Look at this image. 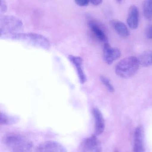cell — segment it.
Masks as SVG:
<instances>
[{
    "label": "cell",
    "instance_id": "cell-5",
    "mask_svg": "<svg viewBox=\"0 0 152 152\" xmlns=\"http://www.w3.org/2000/svg\"><path fill=\"white\" fill-rule=\"evenodd\" d=\"M80 149L81 152H101L102 151L101 142L95 134L84 140L80 145Z\"/></svg>",
    "mask_w": 152,
    "mask_h": 152
},
{
    "label": "cell",
    "instance_id": "cell-17",
    "mask_svg": "<svg viewBox=\"0 0 152 152\" xmlns=\"http://www.w3.org/2000/svg\"><path fill=\"white\" fill-rule=\"evenodd\" d=\"M16 119L12 117L7 116L4 113H1L0 122L1 125H10L15 123Z\"/></svg>",
    "mask_w": 152,
    "mask_h": 152
},
{
    "label": "cell",
    "instance_id": "cell-14",
    "mask_svg": "<svg viewBox=\"0 0 152 152\" xmlns=\"http://www.w3.org/2000/svg\"><path fill=\"white\" fill-rule=\"evenodd\" d=\"M139 64L147 67L152 66V50H148L141 53L137 58Z\"/></svg>",
    "mask_w": 152,
    "mask_h": 152
},
{
    "label": "cell",
    "instance_id": "cell-18",
    "mask_svg": "<svg viewBox=\"0 0 152 152\" xmlns=\"http://www.w3.org/2000/svg\"><path fill=\"white\" fill-rule=\"evenodd\" d=\"M7 10V5L5 0H1L0 6V13L1 14L5 13Z\"/></svg>",
    "mask_w": 152,
    "mask_h": 152
},
{
    "label": "cell",
    "instance_id": "cell-2",
    "mask_svg": "<svg viewBox=\"0 0 152 152\" xmlns=\"http://www.w3.org/2000/svg\"><path fill=\"white\" fill-rule=\"evenodd\" d=\"M138 59L134 56L127 57L121 60L115 67L116 74L123 78L127 79L134 75L139 69Z\"/></svg>",
    "mask_w": 152,
    "mask_h": 152
},
{
    "label": "cell",
    "instance_id": "cell-6",
    "mask_svg": "<svg viewBox=\"0 0 152 152\" xmlns=\"http://www.w3.org/2000/svg\"><path fill=\"white\" fill-rule=\"evenodd\" d=\"M35 152H67L66 148L60 144L53 141H47L40 143Z\"/></svg>",
    "mask_w": 152,
    "mask_h": 152
},
{
    "label": "cell",
    "instance_id": "cell-23",
    "mask_svg": "<svg viewBox=\"0 0 152 152\" xmlns=\"http://www.w3.org/2000/svg\"></svg>",
    "mask_w": 152,
    "mask_h": 152
},
{
    "label": "cell",
    "instance_id": "cell-22",
    "mask_svg": "<svg viewBox=\"0 0 152 152\" xmlns=\"http://www.w3.org/2000/svg\"><path fill=\"white\" fill-rule=\"evenodd\" d=\"M117 1L119 3H120L122 1V0H117Z\"/></svg>",
    "mask_w": 152,
    "mask_h": 152
},
{
    "label": "cell",
    "instance_id": "cell-11",
    "mask_svg": "<svg viewBox=\"0 0 152 152\" xmlns=\"http://www.w3.org/2000/svg\"><path fill=\"white\" fill-rule=\"evenodd\" d=\"M69 59L76 68L77 72L80 83L84 84L86 80V76L83 69L82 59L79 57H76L73 55L69 56Z\"/></svg>",
    "mask_w": 152,
    "mask_h": 152
},
{
    "label": "cell",
    "instance_id": "cell-21",
    "mask_svg": "<svg viewBox=\"0 0 152 152\" xmlns=\"http://www.w3.org/2000/svg\"><path fill=\"white\" fill-rule=\"evenodd\" d=\"M90 2L95 6H98L102 3V0H90Z\"/></svg>",
    "mask_w": 152,
    "mask_h": 152
},
{
    "label": "cell",
    "instance_id": "cell-12",
    "mask_svg": "<svg viewBox=\"0 0 152 152\" xmlns=\"http://www.w3.org/2000/svg\"><path fill=\"white\" fill-rule=\"evenodd\" d=\"M111 26L115 32L121 37H126L129 36L130 33L126 25L118 20H112L110 21Z\"/></svg>",
    "mask_w": 152,
    "mask_h": 152
},
{
    "label": "cell",
    "instance_id": "cell-8",
    "mask_svg": "<svg viewBox=\"0 0 152 152\" xmlns=\"http://www.w3.org/2000/svg\"><path fill=\"white\" fill-rule=\"evenodd\" d=\"M93 113L95 120V134L99 135L103 133L105 128L104 118L98 108H94Z\"/></svg>",
    "mask_w": 152,
    "mask_h": 152
},
{
    "label": "cell",
    "instance_id": "cell-1",
    "mask_svg": "<svg viewBox=\"0 0 152 152\" xmlns=\"http://www.w3.org/2000/svg\"><path fill=\"white\" fill-rule=\"evenodd\" d=\"M24 28L22 21L12 15H3L0 18L1 38H10L12 36L21 33Z\"/></svg>",
    "mask_w": 152,
    "mask_h": 152
},
{
    "label": "cell",
    "instance_id": "cell-13",
    "mask_svg": "<svg viewBox=\"0 0 152 152\" xmlns=\"http://www.w3.org/2000/svg\"><path fill=\"white\" fill-rule=\"evenodd\" d=\"M88 26L99 40L104 43L107 42L108 40L107 36L97 24L92 20H90L88 22Z\"/></svg>",
    "mask_w": 152,
    "mask_h": 152
},
{
    "label": "cell",
    "instance_id": "cell-4",
    "mask_svg": "<svg viewBox=\"0 0 152 152\" xmlns=\"http://www.w3.org/2000/svg\"><path fill=\"white\" fill-rule=\"evenodd\" d=\"M10 39L21 41L42 49L50 48V43L49 40L43 36L37 34L19 33L12 36Z\"/></svg>",
    "mask_w": 152,
    "mask_h": 152
},
{
    "label": "cell",
    "instance_id": "cell-3",
    "mask_svg": "<svg viewBox=\"0 0 152 152\" xmlns=\"http://www.w3.org/2000/svg\"><path fill=\"white\" fill-rule=\"evenodd\" d=\"M5 144L12 152H31L33 149L32 142L22 136L11 134L5 138Z\"/></svg>",
    "mask_w": 152,
    "mask_h": 152
},
{
    "label": "cell",
    "instance_id": "cell-16",
    "mask_svg": "<svg viewBox=\"0 0 152 152\" xmlns=\"http://www.w3.org/2000/svg\"><path fill=\"white\" fill-rule=\"evenodd\" d=\"M100 79L102 83L106 87L108 91H109L110 93H113L115 91L114 87L112 85L110 80L107 77L101 75L100 77Z\"/></svg>",
    "mask_w": 152,
    "mask_h": 152
},
{
    "label": "cell",
    "instance_id": "cell-7",
    "mask_svg": "<svg viewBox=\"0 0 152 152\" xmlns=\"http://www.w3.org/2000/svg\"><path fill=\"white\" fill-rule=\"evenodd\" d=\"M121 53L117 48L111 46L108 43H104L103 48V58L108 65H111L115 60L120 57Z\"/></svg>",
    "mask_w": 152,
    "mask_h": 152
},
{
    "label": "cell",
    "instance_id": "cell-20",
    "mask_svg": "<svg viewBox=\"0 0 152 152\" xmlns=\"http://www.w3.org/2000/svg\"><path fill=\"white\" fill-rule=\"evenodd\" d=\"M145 35L149 39H152V24H150L145 29Z\"/></svg>",
    "mask_w": 152,
    "mask_h": 152
},
{
    "label": "cell",
    "instance_id": "cell-19",
    "mask_svg": "<svg viewBox=\"0 0 152 152\" xmlns=\"http://www.w3.org/2000/svg\"><path fill=\"white\" fill-rule=\"evenodd\" d=\"M75 1L78 5L81 7L87 6L90 2V0H75Z\"/></svg>",
    "mask_w": 152,
    "mask_h": 152
},
{
    "label": "cell",
    "instance_id": "cell-9",
    "mask_svg": "<svg viewBox=\"0 0 152 152\" xmlns=\"http://www.w3.org/2000/svg\"><path fill=\"white\" fill-rule=\"evenodd\" d=\"M139 13L138 8L135 5L131 6L128 14L127 22L130 28L132 29L137 28L139 25Z\"/></svg>",
    "mask_w": 152,
    "mask_h": 152
},
{
    "label": "cell",
    "instance_id": "cell-10",
    "mask_svg": "<svg viewBox=\"0 0 152 152\" xmlns=\"http://www.w3.org/2000/svg\"><path fill=\"white\" fill-rule=\"evenodd\" d=\"M134 141V152H145L144 129L142 126L137 127L135 129Z\"/></svg>",
    "mask_w": 152,
    "mask_h": 152
},
{
    "label": "cell",
    "instance_id": "cell-15",
    "mask_svg": "<svg viewBox=\"0 0 152 152\" xmlns=\"http://www.w3.org/2000/svg\"><path fill=\"white\" fill-rule=\"evenodd\" d=\"M144 15L148 20H152V0H145L143 4Z\"/></svg>",
    "mask_w": 152,
    "mask_h": 152
}]
</instances>
